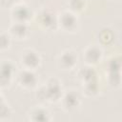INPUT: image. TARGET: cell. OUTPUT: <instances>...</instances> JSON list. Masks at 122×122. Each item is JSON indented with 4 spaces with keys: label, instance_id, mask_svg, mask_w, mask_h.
I'll list each match as a JSON object with an SVG mask.
<instances>
[{
    "label": "cell",
    "instance_id": "7402d4cb",
    "mask_svg": "<svg viewBox=\"0 0 122 122\" xmlns=\"http://www.w3.org/2000/svg\"><path fill=\"white\" fill-rule=\"evenodd\" d=\"M1 102H3V98H2V96H1V94H0V103Z\"/></svg>",
    "mask_w": 122,
    "mask_h": 122
},
{
    "label": "cell",
    "instance_id": "ffe728a7",
    "mask_svg": "<svg viewBox=\"0 0 122 122\" xmlns=\"http://www.w3.org/2000/svg\"><path fill=\"white\" fill-rule=\"evenodd\" d=\"M11 116V110L10 108L3 101L0 103V120H7L10 119Z\"/></svg>",
    "mask_w": 122,
    "mask_h": 122
},
{
    "label": "cell",
    "instance_id": "ba28073f",
    "mask_svg": "<svg viewBox=\"0 0 122 122\" xmlns=\"http://www.w3.org/2000/svg\"><path fill=\"white\" fill-rule=\"evenodd\" d=\"M10 18L13 22H22L29 24V22L32 18V11L26 4L18 2L10 8Z\"/></svg>",
    "mask_w": 122,
    "mask_h": 122
},
{
    "label": "cell",
    "instance_id": "52a82bcc",
    "mask_svg": "<svg viewBox=\"0 0 122 122\" xmlns=\"http://www.w3.org/2000/svg\"><path fill=\"white\" fill-rule=\"evenodd\" d=\"M78 62L77 52L72 49L64 50L57 57V66L62 71L73 70Z\"/></svg>",
    "mask_w": 122,
    "mask_h": 122
},
{
    "label": "cell",
    "instance_id": "3957f363",
    "mask_svg": "<svg viewBox=\"0 0 122 122\" xmlns=\"http://www.w3.org/2000/svg\"><path fill=\"white\" fill-rule=\"evenodd\" d=\"M16 75V65L10 59L0 60V88H8Z\"/></svg>",
    "mask_w": 122,
    "mask_h": 122
},
{
    "label": "cell",
    "instance_id": "9a60e30c",
    "mask_svg": "<svg viewBox=\"0 0 122 122\" xmlns=\"http://www.w3.org/2000/svg\"><path fill=\"white\" fill-rule=\"evenodd\" d=\"M114 38L112 30L109 27L102 28L98 32V41L102 45H110Z\"/></svg>",
    "mask_w": 122,
    "mask_h": 122
},
{
    "label": "cell",
    "instance_id": "8992f818",
    "mask_svg": "<svg viewBox=\"0 0 122 122\" xmlns=\"http://www.w3.org/2000/svg\"><path fill=\"white\" fill-rule=\"evenodd\" d=\"M61 102L62 109L67 112H73L77 111L81 106V98L74 90H69L63 92V94L59 100Z\"/></svg>",
    "mask_w": 122,
    "mask_h": 122
},
{
    "label": "cell",
    "instance_id": "7c38bea8",
    "mask_svg": "<svg viewBox=\"0 0 122 122\" xmlns=\"http://www.w3.org/2000/svg\"><path fill=\"white\" fill-rule=\"evenodd\" d=\"M29 120L33 122H48L51 120V113L44 106H35L28 113Z\"/></svg>",
    "mask_w": 122,
    "mask_h": 122
},
{
    "label": "cell",
    "instance_id": "d6986e66",
    "mask_svg": "<svg viewBox=\"0 0 122 122\" xmlns=\"http://www.w3.org/2000/svg\"><path fill=\"white\" fill-rule=\"evenodd\" d=\"M107 69H108V71H120V69H121L120 57H112V59H110Z\"/></svg>",
    "mask_w": 122,
    "mask_h": 122
},
{
    "label": "cell",
    "instance_id": "44dd1931",
    "mask_svg": "<svg viewBox=\"0 0 122 122\" xmlns=\"http://www.w3.org/2000/svg\"><path fill=\"white\" fill-rule=\"evenodd\" d=\"M14 4H15L14 0H0V6L4 9H7V8L10 9Z\"/></svg>",
    "mask_w": 122,
    "mask_h": 122
},
{
    "label": "cell",
    "instance_id": "6da1fadb",
    "mask_svg": "<svg viewBox=\"0 0 122 122\" xmlns=\"http://www.w3.org/2000/svg\"><path fill=\"white\" fill-rule=\"evenodd\" d=\"M62 94H63L62 83L55 76H51L48 78L43 85L37 88L35 92V96L37 100L41 102H50V103L58 102Z\"/></svg>",
    "mask_w": 122,
    "mask_h": 122
},
{
    "label": "cell",
    "instance_id": "8fae6325",
    "mask_svg": "<svg viewBox=\"0 0 122 122\" xmlns=\"http://www.w3.org/2000/svg\"><path fill=\"white\" fill-rule=\"evenodd\" d=\"M8 32L11 38L16 40H25L30 35V28L28 23L22 22H11L9 27Z\"/></svg>",
    "mask_w": 122,
    "mask_h": 122
},
{
    "label": "cell",
    "instance_id": "ac0fdd59",
    "mask_svg": "<svg viewBox=\"0 0 122 122\" xmlns=\"http://www.w3.org/2000/svg\"><path fill=\"white\" fill-rule=\"evenodd\" d=\"M11 44V37L8 31H0V51H5L10 49Z\"/></svg>",
    "mask_w": 122,
    "mask_h": 122
},
{
    "label": "cell",
    "instance_id": "4fadbf2b",
    "mask_svg": "<svg viewBox=\"0 0 122 122\" xmlns=\"http://www.w3.org/2000/svg\"><path fill=\"white\" fill-rule=\"evenodd\" d=\"M77 77H78V79H79V81L81 82L82 85L86 84V83H89L91 81L97 80L96 71H94L92 66H89V65H86L85 67L81 68L78 71Z\"/></svg>",
    "mask_w": 122,
    "mask_h": 122
},
{
    "label": "cell",
    "instance_id": "2e32d148",
    "mask_svg": "<svg viewBox=\"0 0 122 122\" xmlns=\"http://www.w3.org/2000/svg\"><path fill=\"white\" fill-rule=\"evenodd\" d=\"M82 89H83V94L87 97H95L99 92V86L97 80L83 84Z\"/></svg>",
    "mask_w": 122,
    "mask_h": 122
},
{
    "label": "cell",
    "instance_id": "5bb4252c",
    "mask_svg": "<svg viewBox=\"0 0 122 122\" xmlns=\"http://www.w3.org/2000/svg\"><path fill=\"white\" fill-rule=\"evenodd\" d=\"M88 6V0H67L68 10L75 14L83 12Z\"/></svg>",
    "mask_w": 122,
    "mask_h": 122
},
{
    "label": "cell",
    "instance_id": "30bf717a",
    "mask_svg": "<svg viewBox=\"0 0 122 122\" xmlns=\"http://www.w3.org/2000/svg\"><path fill=\"white\" fill-rule=\"evenodd\" d=\"M103 58V51L97 45L87 46L83 50V60L86 65L94 66L98 64Z\"/></svg>",
    "mask_w": 122,
    "mask_h": 122
},
{
    "label": "cell",
    "instance_id": "7a4b0ae2",
    "mask_svg": "<svg viewBox=\"0 0 122 122\" xmlns=\"http://www.w3.org/2000/svg\"><path fill=\"white\" fill-rule=\"evenodd\" d=\"M79 25L80 22L77 14L69 10H63L57 15V29L65 32H76L79 29Z\"/></svg>",
    "mask_w": 122,
    "mask_h": 122
},
{
    "label": "cell",
    "instance_id": "5b68a950",
    "mask_svg": "<svg viewBox=\"0 0 122 122\" xmlns=\"http://www.w3.org/2000/svg\"><path fill=\"white\" fill-rule=\"evenodd\" d=\"M15 79L19 87L24 90H33L38 87V77L35 71L22 69L16 73Z\"/></svg>",
    "mask_w": 122,
    "mask_h": 122
},
{
    "label": "cell",
    "instance_id": "603a6c76",
    "mask_svg": "<svg viewBox=\"0 0 122 122\" xmlns=\"http://www.w3.org/2000/svg\"><path fill=\"white\" fill-rule=\"evenodd\" d=\"M14 1H15V3H18V2H21L22 0H14Z\"/></svg>",
    "mask_w": 122,
    "mask_h": 122
},
{
    "label": "cell",
    "instance_id": "9c48e42d",
    "mask_svg": "<svg viewBox=\"0 0 122 122\" xmlns=\"http://www.w3.org/2000/svg\"><path fill=\"white\" fill-rule=\"evenodd\" d=\"M37 24L44 30H53L57 29V14L49 9H44L37 16Z\"/></svg>",
    "mask_w": 122,
    "mask_h": 122
},
{
    "label": "cell",
    "instance_id": "e0dca14e",
    "mask_svg": "<svg viewBox=\"0 0 122 122\" xmlns=\"http://www.w3.org/2000/svg\"><path fill=\"white\" fill-rule=\"evenodd\" d=\"M108 84L112 88H119L121 85V76L120 71H108V75L106 76Z\"/></svg>",
    "mask_w": 122,
    "mask_h": 122
},
{
    "label": "cell",
    "instance_id": "277c9868",
    "mask_svg": "<svg viewBox=\"0 0 122 122\" xmlns=\"http://www.w3.org/2000/svg\"><path fill=\"white\" fill-rule=\"evenodd\" d=\"M20 64L23 69L35 71L38 69L41 65L42 59L38 51H36L34 49L28 48L21 51L20 53Z\"/></svg>",
    "mask_w": 122,
    "mask_h": 122
}]
</instances>
